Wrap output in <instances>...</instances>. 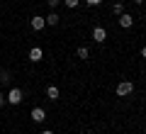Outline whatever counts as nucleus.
I'll return each mask as SVG.
<instances>
[{
  "mask_svg": "<svg viewBox=\"0 0 146 134\" xmlns=\"http://www.w3.org/2000/svg\"><path fill=\"white\" fill-rule=\"evenodd\" d=\"M22 98H25V93H22V88H10V93L5 95V103L10 105H20Z\"/></svg>",
  "mask_w": 146,
  "mask_h": 134,
  "instance_id": "1",
  "label": "nucleus"
},
{
  "mask_svg": "<svg viewBox=\"0 0 146 134\" xmlns=\"http://www.w3.org/2000/svg\"><path fill=\"white\" fill-rule=\"evenodd\" d=\"M117 95H119V98H127V95H131L134 93V83L131 81H122V83H117Z\"/></svg>",
  "mask_w": 146,
  "mask_h": 134,
  "instance_id": "2",
  "label": "nucleus"
},
{
  "mask_svg": "<svg viewBox=\"0 0 146 134\" xmlns=\"http://www.w3.org/2000/svg\"><path fill=\"white\" fill-rule=\"evenodd\" d=\"M29 117H32V122L42 124L44 119H46V110H44V107H34V110H32V115H29Z\"/></svg>",
  "mask_w": 146,
  "mask_h": 134,
  "instance_id": "3",
  "label": "nucleus"
},
{
  "mask_svg": "<svg viewBox=\"0 0 146 134\" xmlns=\"http://www.w3.org/2000/svg\"><path fill=\"white\" fill-rule=\"evenodd\" d=\"M29 25H32V29H34V32H42L44 27H46V20H44L42 15H34V17L29 20Z\"/></svg>",
  "mask_w": 146,
  "mask_h": 134,
  "instance_id": "4",
  "label": "nucleus"
},
{
  "mask_svg": "<svg viewBox=\"0 0 146 134\" xmlns=\"http://www.w3.org/2000/svg\"><path fill=\"white\" fill-rule=\"evenodd\" d=\"M42 59H44V49H42V47H32V49H29V61H32V63H39Z\"/></svg>",
  "mask_w": 146,
  "mask_h": 134,
  "instance_id": "5",
  "label": "nucleus"
},
{
  "mask_svg": "<svg viewBox=\"0 0 146 134\" xmlns=\"http://www.w3.org/2000/svg\"><path fill=\"white\" fill-rule=\"evenodd\" d=\"M93 39L98 41V44H102V41L107 39V29H105V27H95L93 29Z\"/></svg>",
  "mask_w": 146,
  "mask_h": 134,
  "instance_id": "6",
  "label": "nucleus"
},
{
  "mask_svg": "<svg viewBox=\"0 0 146 134\" xmlns=\"http://www.w3.org/2000/svg\"><path fill=\"white\" fill-rule=\"evenodd\" d=\"M117 22H119V27H124V29H129V27L134 25V17H131L129 12H122V15H119V20H117Z\"/></svg>",
  "mask_w": 146,
  "mask_h": 134,
  "instance_id": "7",
  "label": "nucleus"
},
{
  "mask_svg": "<svg viewBox=\"0 0 146 134\" xmlns=\"http://www.w3.org/2000/svg\"><path fill=\"white\" fill-rule=\"evenodd\" d=\"M58 95H61V90H58L56 85H49L46 88V98L49 100H58Z\"/></svg>",
  "mask_w": 146,
  "mask_h": 134,
  "instance_id": "8",
  "label": "nucleus"
},
{
  "mask_svg": "<svg viewBox=\"0 0 146 134\" xmlns=\"http://www.w3.org/2000/svg\"><path fill=\"white\" fill-rule=\"evenodd\" d=\"M44 20H46V25H49V27H56L58 22H61V17H58L56 12H51V15H46V17H44Z\"/></svg>",
  "mask_w": 146,
  "mask_h": 134,
  "instance_id": "9",
  "label": "nucleus"
},
{
  "mask_svg": "<svg viewBox=\"0 0 146 134\" xmlns=\"http://www.w3.org/2000/svg\"><path fill=\"white\" fill-rule=\"evenodd\" d=\"M76 54H78V59H88V56H90L88 47H78V51H76Z\"/></svg>",
  "mask_w": 146,
  "mask_h": 134,
  "instance_id": "10",
  "label": "nucleus"
},
{
  "mask_svg": "<svg viewBox=\"0 0 146 134\" xmlns=\"http://www.w3.org/2000/svg\"><path fill=\"white\" fill-rule=\"evenodd\" d=\"M10 81H12L10 71H0V83H10Z\"/></svg>",
  "mask_w": 146,
  "mask_h": 134,
  "instance_id": "11",
  "label": "nucleus"
},
{
  "mask_svg": "<svg viewBox=\"0 0 146 134\" xmlns=\"http://www.w3.org/2000/svg\"><path fill=\"white\" fill-rule=\"evenodd\" d=\"M112 12H115V15H122V12H124V5H122V3H115V5H112Z\"/></svg>",
  "mask_w": 146,
  "mask_h": 134,
  "instance_id": "12",
  "label": "nucleus"
},
{
  "mask_svg": "<svg viewBox=\"0 0 146 134\" xmlns=\"http://www.w3.org/2000/svg\"><path fill=\"white\" fill-rule=\"evenodd\" d=\"M78 3H80V0H63V5L71 7V10H73V7H78Z\"/></svg>",
  "mask_w": 146,
  "mask_h": 134,
  "instance_id": "13",
  "label": "nucleus"
},
{
  "mask_svg": "<svg viewBox=\"0 0 146 134\" xmlns=\"http://www.w3.org/2000/svg\"><path fill=\"white\" fill-rule=\"evenodd\" d=\"M85 3H88L90 7H95V5H100V3H102V0H85Z\"/></svg>",
  "mask_w": 146,
  "mask_h": 134,
  "instance_id": "14",
  "label": "nucleus"
},
{
  "mask_svg": "<svg viewBox=\"0 0 146 134\" xmlns=\"http://www.w3.org/2000/svg\"><path fill=\"white\" fill-rule=\"evenodd\" d=\"M46 3H49V7H56L58 3H61V0H46Z\"/></svg>",
  "mask_w": 146,
  "mask_h": 134,
  "instance_id": "15",
  "label": "nucleus"
},
{
  "mask_svg": "<svg viewBox=\"0 0 146 134\" xmlns=\"http://www.w3.org/2000/svg\"><path fill=\"white\" fill-rule=\"evenodd\" d=\"M3 105H5V95L0 93V107H3Z\"/></svg>",
  "mask_w": 146,
  "mask_h": 134,
  "instance_id": "16",
  "label": "nucleus"
},
{
  "mask_svg": "<svg viewBox=\"0 0 146 134\" xmlns=\"http://www.w3.org/2000/svg\"><path fill=\"white\" fill-rule=\"evenodd\" d=\"M141 59H146V47H141Z\"/></svg>",
  "mask_w": 146,
  "mask_h": 134,
  "instance_id": "17",
  "label": "nucleus"
},
{
  "mask_svg": "<svg viewBox=\"0 0 146 134\" xmlns=\"http://www.w3.org/2000/svg\"><path fill=\"white\" fill-rule=\"evenodd\" d=\"M42 134H54V132H51V129H44V132H42Z\"/></svg>",
  "mask_w": 146,
  "mask_h": 134,
  "instance_id": "18",
  "label": "nucleus"
},
{
  "mask_svg": "<svg viewBox=\"0 0 146 134\" xmlns=\"http://www.w3.org/2000/svg\"><path fill=\"white\" fill-rule=\"evenodd\" d=\"M134 3H136V5H141V3H144V0H134Z\"/></svg>",
  "mask_w": 146,
  "mask_h": 134,
  "instance_id": "19",
  "label": "nucleus"
},
{
  "mask_svg": "<svg viewBox=\"0 0 146 134\" xmlns=\"http://www.w3.org/2000/svg\"><path fill=\"white\" fill-rule=\"evenodd\" d=\"M90 134H93V132H90Z\"/></svg>",
  "mask_w": 146,
  "mask_h": 134,
  "instance_id": "20",
  "label": "nucleus"
}]
</instances>
